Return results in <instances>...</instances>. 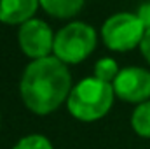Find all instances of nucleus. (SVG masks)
I'll return each mask as SVG.
<instances>
[{
	"mask_svg": "<svg viewBox=\"0 0 150 149\" xmlns=\"http://www.w3.org/2000/svg\"><path fill=\"white\" fill-rule=\"evenodd\" d=\"M21 98L28 111L38 116L54 112L72 91V77L67 63L56 56L33 60L23 72Z\"/></svg>",
	"mask_w": 150,
	"mask_h": 149,
	"instance_id": "nucleus-1",
	"label": "nucleus"
},
{
	"mask_svg": "<svg viewBox=\"0 0 150 149\" xmlns=\"http://www.w3.org/2000/svg\"><path fill=\"white\" fill-rule=\"evenodd\" d=\"M115 91L110 82L98 77H86L77 82L67 100L70 114L79 121H96L112 109Z\"/></svg>",
	"mask_w": 150,
	"mask_h": 149,
	"instance_id": "nucleus-2",
	"label": "nucleus"
},
{
	"mask_svg": "<svg viewBox=\"0 0 150 149\" xmlns=\"http://www.w3.org/2000/svg\"><path fill=\"white\" fill-rule=\"evenodd\" d=\"M96 47V32L93 27L75 21L63 27L54 35V47L52 53L63 63H80L84 62Z\"/></svg>",
	"mask_w": 150,
	"mask_h": 149,
	"instance_id": "nucleus-3",
	"label": "nucleus"
},
{
	"mask_svg": "<svg viewBox=\"0 0 150 149\" xmlns=\"http://www.w3.org/2000/svg\"><path fill=\"white\" fill-rule=\"evenodd\" d=\"M145 32L147 30L136 14L117 12L103 23L101 37L108 49L124 53L140 46Z\"/></svg>",
	"mask_w": 150,
	"mask_h": 149,
	"instance_id": "nucleus-4",
	"label": "nucleus"
},
{
	"mask_svg": "<svg viewBox=\"0 0 150 149\" xmlns=\"http://www.w3.org/2000/svg\"><path fill=\"white\" fill-rule=\"evenodd\" d=\"M18 42L21 51L32 58V60H40L49 56V53L54 47V35L52 30L49 28L47 23L42 19H30L19 27L18 32Z\"/></svg>",
	"mask_w": 150,
	"mask_h": 149,
	"instance_id": "nucleus-5",
	"label": "nucleus"
},
{
	"mask_svg": "<svg viewBox=\"0 0 150 149\" xmlns=\"http://www.w3.org/2000/svg\"><path fill=\"white\" fill-rule=\"evenodd\" d=\"M115 97L131 104H143L150 98V72L140 67L122 69L112 82Z\"/></svg>",
	"mask_w": 150,
	"mask_h": 149,
	"instance_id": "nucleus-6",
	"label": "nucleus"
},
{
	"mask_svg": "<svg viewBox=\"0 0 150 149\" xmlns=\"http://www.w3.org/2000/svg\"><path fill=\"white\" fill-rule=\"evenodd\" d=\"M40 0H0V21L5 25H23L33 19Z\"/></svg>",
	"mask_w": 150,
	"mask_h": 149,
	"instance_id": "nucleus-7",
	"label": "nucleus"
},
{
	"mask_svg": "<svg viewBox=\"0 0 150 149\" xmlns=\"http://www.w3.org/2000/svg\"><path fill=\"white\" fill-rule=\"evenodd\" d=\"M86 0H40V7L52 18H72L84 7Z\"/></svg>",
	"mask_w": 150,
	"mask_h": 149,
	"instance_id": "nucleus-8",
	"label": "nucleus"
},
{
	"mask_svg": "<svg viewBox=\"0 0 150 149\" xmlns=\"http://www.w3.org/2000/svg\"><path fill=\"white\" fill-rule=\"evenodd\" d=\"M131 125L140 137L150 139V100L138 104V107L131 116Z\"/></svg>",
	"mask_w": 150,
	"mask_h": 149,
	"instance_id": "nucleus-9",
	"label": "nucleus"
},
{
	"mask_svg": "<svg viewBox=\"0 0 150 149\" xmlns=\"http://www.w3.org/2000/svg\"><path fill=\"white\" fill-rule=\"evenodd\" d=\"M119 65L113 58H101L96 62L94 65V77H98L100 81H105V82H110L112 84L115 81V77L119 75Z\"/></svg>",
	"mask_w": 150,
	"mask_h": 149,
	"instance_id": "nucleus-10",
	"label": "nucleus"
},
{
	"mask_svg": "<svg viewBox=\"0 0 150 149\" xmlns=\"http://www.w3.org/2000/svg\"><path fill=\"white\" fill-rule=\"evenodd\" d=\"M12 149H54V148H52V144L47 137L33 133V135L23 137Z\"/></svg>",
	"mask_w": 150,
	"mask_h": 149,
	"instance_id": "nucleus-11",
	"label": "nucleus"
},
{
	"mask_svg": "<svg viewBox=\"0 0 150 149\" xmlns=\"http://www.w3.org/2000/svg\"><path fill=\"white\" fill-rule=\"evenodd\" d=\"M136 16H138V18H140V21L143 23L145 30H150V2L143 4V5H140V9H138Z\"/></svg>",
	"mask_w": 150,
	"mask_h": 149,
	"instance_id": "nucleus-12",
	"label": "nucleus"
},
{
	"mask_svg": "<svg viewBox=\"0 0 150 149\" xmlns=\"http://www.w3.org/2000/svg\"><path fill=\"white\" fill-rule=\"evenodd\" d=\"M140 51H142L143 58L150 63V30H147V32H145V35H143V39H142Z\"/></svg>",
	"mask_w": 150,
	"mask_h": 149,
	"instance_id": "nucleus-13",
	"label": "nucleus"
}]
</instances>
